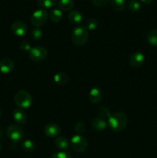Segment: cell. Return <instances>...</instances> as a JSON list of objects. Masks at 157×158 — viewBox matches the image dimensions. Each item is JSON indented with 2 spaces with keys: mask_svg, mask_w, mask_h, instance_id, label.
<instances>
[{
  "mask_svg": "<svg viewBox=\"0 0 157 158\" xmlns=\"http://www.w3.org/2000/svg\"><path fill=\"white\" fill-rule=\"evenodd\" d=\"M128 119L126 114L123 112L114 113L108 120L109 128L114 132H121L126 128Z\"/></svg>",
  "mask_w": 157,
  "mask_h": 158,
  "instance_id": "1",
  "label": "cell"
},
{
  "mask_svg": "<svg viewBox=\"0 0 157 158\" xmlns=\"http://www.w3.org/2000/svg\"><path fill=\"white\" fill-rule=\"evenodd\" d=\"M89 38V30L85 26H78L72 32V41L75 46H81L86 44Z\"/></svg>",
  "mask_w": 157,
  "mask_h": 158,
  "instance_id": "2",
  "label": "cell"
},
{
  "mask_svg": "<svg viewBox=\"0 0 157 158\" xmlns=\"http://www.w3.org/2000/svg\"><path fill=\"white\" fill-rule=\"evenodd\" d=\"M15 103L17 106L22 109H27L31 106L32 102V96L26 90H19L15 94Z\"/></svg>",
  "mask_w": 157,
  "mask_h": 158,
  "instance_id": "3",
  "label": "cell"
},
{
  "mask_svg": "<svg viewBox=\"0 0 157 158\" xmlns=\"http://www.w3.org/2000/svg\"><path fill=\"white\" fill-rule=\"evenodd\" d=\"M6 134L11 141L13 143H18L24 138L23 131L17 125H10L6 129Z\"/></svg>",
  "mask_w": 157,
  "mask_h": 158,
  "instance_id": "4",
  "label": "cell"
},
{
  "mask_svg": "<svg viewBox=\"0 0 157 158\" xmlns=\"http://www.w3.org/2000/svg\"><path fill=\"white\" fill-rule=\"evenodd\" d=\"M71 146L75 152L83 153L88 148L87 140L80 134H75L71 138Z\"/></svg>",
  "mask_w": 157,
  "mask_h": 158,
  "instance_id": "5",
  "label": "cell"
},
{
  "mask_svg": "<svg viewBox=\"0 0 157 158\" xmlns=\"http://www.w3.org/2000/svg\"><path fill=\"white\" fill-rule=\"evenodd\" d=\"M48 19V13L44 9H38L35 11L31 16L30 21L35 27H40L46 24Z\"/></svg>",
  "mask_w": 157,
  "mask_h": 158,
  "instance_id": "6",
  "label": "cell"
},
{
  "mask_svg": "<svg viewBox=\"0 0 157 158\" xmlns=\"http://www.w3.org/2000/svg\"><path fill=\"white\" fill-rule=\"evenodd\" d=\"M29 58L34 62H42L46 59L48 52L42 46H35L29 51Z\"/></svg>",
  "mask_w": 157,
  "mask_h": 158,
  "instance_id": "7",
  "label": "cell"
},
{
  "mask_svg": "<svg viewBox=\"0 0 157 158\" xmlns=\"http://www.w3.org/2000/svg\"><path fill=\"white\" fill-rule=\"evenodd\" d=\"M145 62V56L141 52H135L130 56L129 63L132 68H139Z\"/></svg>",
  "mask_w": 157,
  "mask_h": 158,
  "instance_id": "8",
  "label": "cell"
},
{
  "mask_svg": "<svg viewBox=\"0 0 157 158\" xmlns=\"http://www.w3.org/2000/svg\"><path fill=\"white\" fill-rule=\"evenodd\" d=\"M11 30L17 36L22 37L27 33V26L21 21H15L11 26Z\"/></svg>",
  "mask_w": 157,
  "mask_h": 158,
  "instance_id": "9",
  "label": "cell"
},
{
  "mask_svg": "<svg viewBox=\"0 0 157 158\" xmlns=\"http://www.w3.org/2000/svg\"><path fill=\"white\" fill-rule=\"evenodd\" d=\"M60 133H61V129L56 123H50L44 127V134L50 138L58 137Z\"/></svg>",
  "mask_w": 157,
  "mask_h": 158,
  "instance_id": "10",
  "label": "cell"
},
{
  "mask_svg": "<svg viewBox=\"0 0 157 158\" xmlns=\"http://www.w3.org/2000/svg\"><path fill=\"white\" fill-rule=\"evenodd\" d=\"M14 62L9 58H4L0 61V72L3 74H9L13 70Z\"/></svg>",
  "mask_w": 157,
  "mask_h": 158,
  "instance_id": "11",
  "label": "cell"
},
{
  "mask_svg": "<svg viewBox=\"0 0 157 158\" xmlns=\"http://www.w3.org/2000/svg\"><path fill=\"white\" fill-rule=\"evenodd\" d=\"M89 98L91 103L93 104H99L103 100V93L100 89L94 87L90 89L89 94Z\"/></svg>",
  "mask_w": 157,
  "mask_h": 158,
  "instance_id": "12",
  "label": "cell"
},
{
  "mask_svg": "<svg viewBox=\"0 0 157 158\" xmlns=\"http://www.w3.org/2000/svg\"><path fill=\"white\" fill-rule=\"evenodd\" d=\"M91 125L95 131H102L106 129L107 123H106V120L105 119L100 117H95L91 121Z\"/></svg>",
  "mask_w": 157,
  "mask_h": 158,
  "instance_id": "13",
  "label": "cell"
},
{
  "mask_svg": "<svg viewBox=\"0 0 157 158\" xmlns=\"http://www.w3.org/2000/svg\"><path fill=\"white\" fill-rule=\"evenodd\" d=\"M12 116H13V119L15 122L18 124H24V123H26V120H27L26 114L22 109L14 110L13 113H12Z\"/></svg>",
  "mask_w": 157,
  "mask_h": 158,
  "instance_id": "14",
  "label": "cell"
},
{
  "mask_svg": "<svg viewBox=\"0 0 157 158\" xmlns=\"http://www.w3.org/2000/svg\"><path fill=\"white\" fill-rule=\"evenodd\" d=\"M69 20L72 23V24L78 25L83 23V16L80 12L77 10H72L68 15Z\"/></svg>",
  "mask_w": 157,
  "mask_h": 158,
  "instance_id": "15",
  "label": "cell"
},
{
  "mask_svg": "<svg viewBox=\"0 0 157 158\" xmlns=\"http://www.w3.org/2000/svg\"><path fill=\"white\" fill-rule=\"evenodd\" d=\"M55 145L58 149L65 151L69 149V142L65 137H58L55 140Z\"/></svg>",
  "mask_w": 157,
  "mask_h": 158,
  "instance_id": "16",
  "label": "cell"
},
{
  "mask_svg": "<svg viewBox=\"0 0 157 158\" xmlns=\"http://www.w3.org/2000/svg\"><path fill=\"white\" fill-rule=\"evenodd\" d=\"M54 81L57 83V84L60 85V86H64L66 83L69 82V77L66 75L65 73L59 72L57 73L54 75L53 77Z\"/></svg>",
  "mask_w": 157,
  "mask_h": 158,
  "instance_id": "17",
  "label": "cell"
},
{
  "mask_svg": "<svg viewBox=\"0 0 157 158\" xmlns=\"http://www.w3.org/2000/svg\"><path fill=\"white\" fill-rule=\"evenodd\" d=\"M58 6L61 11H70L74 7V0H59Z\"/></svg>",
  "mask_w": 157,
  "mask_h": 158,
  "instance_id": "18",
  "label": "cell"
},
{
  "mask_svg": "<svg viewBox=\"0 0 157 158\" xmlns=\"http://www.w3.org/2000/svg\"><path fill=\"white\" fill-rule=\"evenodd\" d=\"M111 6L114 10L117 12H123L126 9V1L125 0H111Z\"/></svg>",
  "mask_w": 157,
  "mask_h": 158,
  "instance_id": "19",
  "label": "cell"
},
{
  "mask_svg": "<svg viewBox=\"0 0 157 158\" xmlns=\"http://www.w3.org/2000/svg\"><path fill=\"white\" fill-rule=\"evenodd\" d=\"M49 18L53 23H59L62 19V12L60 9H54L49 13Z\"/></svg>",
  "mask_w": 157,
  "mask_h": 158,
  "instance_id": "20",
  "label": "cell"
},
{
  "mask_svg": "<svg viewBox=\"0 0 157 158\" xmlns=\"http://www.w3.org/2000/svg\"><path fill=\"white\" fill-rule=\"evenodd\" d=\"M35 143L31 140H24L21 143V148L26 152H32L35 149Z\"/></svg>",
  "mask_w": 157,
  "mask_h": 158,
  "instance_id": "21",
  "label": "cell"
},
{
  "mask_svg": "<svg viewBox=\"0 0 157 158\" xmlns=\"http://www.w3.org/2000/svg\"><path fill=\"white\" fill-rule=\"evenodd\" d=\"M146 39L149 44L154 46H157V29L151 30L148 33Z\"/></svg>",
  "mask_w": 157,
  "mask_h": 158,
  "instance_id": "22",
  "label": "cell"
},
{
  "mask_svg": "<svg viewBox=\"0 0 157 158\" xmlns=\"http://www.w3.org/2000/svg\"><path fill=\"white\" fill-rule=\"evenodd\" d=\"M38 3L42 8L51 9L56 5L57 0H38Z\"/></svg>",
  "mask_w": 157,
  "mask_h": 158,
  "instance_id": "23",
  "label": "cell"
},
{
  "mask_svg": "<svg viewBox=\"0 0 157 158\" xmlns=\"http://www.w3.org/2000/svg\"><path fill=\"white\" fill-rule=\"evenodd\" d=\"M128 6H129V9L131 12H138L141 9V3L139 0H130Z\"/></svg>",
  "mask_w": 157,
  "mask_h": 158,
  "instance_id": "24",
  "label": "cell"
},
{
  "mask_svg": "<svg viewBox=\"0 0 157 158\" xmlns=\"http://www.w3.org/2000/svg\"><path fill=\"white\" fill-rule=\"evenodd\" d=\"M98 21L97 19L93 18H91L89 19H88L86 23V28L88 29V30H95L97 27H98Z\"/></svg>",
  "mask_w": 157,
  "mask_h": 158,
  "instance_id": "25",
  "label": "cell"
},
{
  "mask_svg": "<svg viewBox=\"0 0 157 158\" xmlns=\"http://www.w3.org/2000/svg\"><path fill=\"white\" fill-rule=\"evenodd\" d=\"M43 32L38 27L34 28L31 32V36L34 40H39L42 37Z\"/></svg>",
  "mask_w": 157,
  "mask_h": 158,
  "instance_id": "26",
  "label": "cell"
},
{
  "mask_svg": "<svg viewBox=\"0 0 157 158\" xmlns=\"http://www.w3.org/2000/svg\"><path fill=\"white\" fill-rule=\"evenodd\" d=\"M99 115L100 117L105 119V120H109V117H111L110 112H109V109L106 107H101L99 110Z\"/></svg>",
  "mask_w": 157,
  "mask_h": 158,
  "instance_id": "27",
  "label": "cell"
},
{
  "mask_svg": "<svg viewBox=\"0 0 157 158\" xmlns=\"http://www.w3.org/2000/svg\"><path fill=\"white\" fill-rule=\"evenodd\" d=\"M52 158H72L71 154L67 151H59L52 154Z\"/></svg>",
  "mask_w": 157,
  "mask_h": 158,
  "instance_id": "28",
  "label": "cell"
},
{
  "mask_svg": "<svg viewBox=\"0 0 157 158\" xmlns=\"http://www.w3.org/2000/svg\"><path fill=\"white\" fill-rule=\"evenodd\" d=\"M20 49L23 51H26V52H28V51H30L32 47H31L30 43H29L26 40H24V41H22L20 43Z\"/></svg>",
  "mask_w": 157,
  "mask_h": 158,
  "instance_id": "29",
  "label": "cell"
},
{
  "mask_svg": "<svg viewBox=\"0 0 157 158\" xmlns=\"http://www.w3.org/2000/svg\"><path fill=\"white\" fill-rule=\"evenodd\" d=\"M92 2L96 7H103L109 2V0H92Z\"/></svg>",
  "mask_w": 157,
  "mask_h": 158,
  "instance_id": "30",
  "label": "cell"
},
{
  "mask_svg": "<svg viewBox=\"0 0 157 158\" xmlns=\"http://www.w3.org/2000/svg\"><path fill=\"white\" fill-rule=\"evenodd\" d=\"M75 131L77 134H82L85 131V124L83 122H78L75 125Z\"/></svg>",
  "mask_w": 157,
  "mask_h": 158,
  "instance_id": "31",
  "label": "cell"
},
{
  "mask_svg": "<svg viewBox=\"0 0 157 158\" xmlns=\"http://www.w3.org/2000/svg\"><path fill=\"white\" fill-rule=\"evenodd\" d=\"M140 1H141L143 3H144V4H146V5L151 4V3L152 2V0H140Z\"/></svg>",
  "mask_w": 157,
  "mask_h": 158,
  "instance_id": "32",
  "label": "cell"
},
{
  "mask_svg": "<svg viewBox=\"0 0 157 158\" xmlns=\"http://www.w3.org/2000/svg\"><path fill=\"white\" fill-rule=\"evenodd\" d=\"M2 129L0 128V139L2 138Z\"/></svg>",
  "mask_w": 157,
  "mask_h": 158,
  "instance_id": "33",
  "label": "cell"
},
{
  "mask_svg": "<svg viewBox=\"0 0 157 158\" xmlns=\"http://www.w3.org/2000/svg\"><path fill=\"white\" fill-rule=\"evenodd\" d=\"M2 145L1 143H0V151H2Z\"/></svg>",
  "mask_w": 157,
  "mask_h": 158,
  "instance_id": "34",
  "label": "cell"
},
{
  "mask_svg": "<svg viewBox=\"0 0 157 158\" xmlns=\"http://www.w3.org/2000/svg\"><path fill=\"white\" fill-rule=\"evenodd\" d=\"M1 115H2V110L1 109H0V117H1Z\"/></svg>",
  "mask_w": 157,
  "mask_h": 158,
  "instance_id": "35",
  "label": "cell"
}]
</instances>
